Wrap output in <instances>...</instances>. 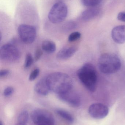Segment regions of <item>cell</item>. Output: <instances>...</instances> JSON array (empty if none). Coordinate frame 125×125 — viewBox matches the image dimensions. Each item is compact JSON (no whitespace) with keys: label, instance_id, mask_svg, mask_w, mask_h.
<instances>
[{"label":"cell","instance_id":"obj_5","mask_svg":"<svg viewBox=\"0 0 125 125\" xmlns=\"http://www.w3.org/2000/svg\"><path fill=\"white\" fill-rule=\"evenodd\" d=\"M31 118L34 125H55L52 114L46 109H37L31 114Z\"/></svg>","mask_w":125,"mask_h":125},{"label":"cell","instance_id":"obj_14","mask_svg":"<svg viewBox=\"0 0 125 125\" xmlns=\"http://www.w3.org/2000/svg\"><path fill=\"white\" fill-rule=\"evenodd\" d=\"M42 50L46 52L52 53L56 50V46L54 42L50 40H45L42 44Z\"/></svg>","mask_w":125,"mask_h":125},{"label":"cell","instance_id":"obj_21","mask_svg":"<svg viewBox=\"0 0 125 125\" xmlns=\"http://www.w3.org/2000/svg\"><path fill=\"white\" fill-rule=\"evenodd\" d=\"M40 73V70L39 68H37L34 69V70L32 71L30 73V75L29 78V81H32L35 80L37 76H39Z\"/></svg>","mask_w":125,"mask_h":125},{"label":"cell","instance_id":"obj_28","mask_svg":"<svg viewBox=\"0 0 125 125\" xmlns=\"http://www.w3.org/2000/svg\"></svg>","mask_w":125,"mask_h":125},{"label":"cell","instance_id":"obj_19","mask_svg":"<svg viewBox=\"0 0 125 125\" xmlns=\"http://www.w3.org/2000/svg\"><path fill=\"white\" fill-rule=\"evenodd\" d=\"M81 36V34L80 32L78 31L73 32L68 37V41L70 42H75L80 39Z\"/></svg>","mask_w":125,"mask_h":125},{"label":"cell","instance_id":"obj_23","mask_svg":"<svg viewBox=\"0 0 125 125\" xmlns=\"http://www.w3.org/2000/svg\"><path fill=\"white\" fill-rule=\"evenodd\" d=\"M43 53V51L40 48H38L36 50L34 56V60L35 62L39 61Z\"/></svg>","mask_w":125,"mask_h":125},{"label":"cell","instance_id":"obj_8","mask_svg":"<svg viewBox=\"0 0 125 125\" xmlns=\"http://www.w3.org/2000/svg\"><path fill=\"white\" fill-rule=\"evenodd\" d=\"M109 109L108 106L101 103H94L90 106L89 113L92 118L95 119H101L108 115Z\"/></svg>","mask_w":125,"mask_h":125},{"label":"cell","instance_id":"obj_26","mask_svg":"<svg viewBox=\"0 0 125 125\" xmlns=\"http://www.w3.org/2000/svg\"><path fill=\"white\" fill-rule=\"evenodd\" d=\"M16 125H26L23 123H21L17 122V123Z\"/></svg>","mask_w":125,"mask_h":125},{"label":"cell","instance_id":"obj_1","mask_svg":"<svg viewBox=\"0 0 125 125\" xmlns=\"http://www.w3.org/2000/svg\"><path fill=\"white\" fill-rule=\"evenodd\" d=\"M46 81L50 90L60 94L72 89L73 82L68 74L61 72H55L48 75Z\"/></svg>","mask_w":125,"mask_h":125},{"label":"cell","instance_id":"obj_9","mask_svg":"<svg viewBox=\"0 0 125 125\" xmlns=\"http://www.w3.org/2000/svg\"><path fill=\"white\" fill-rule=\"evenodd\" d=\"M58 97L62 101L75 107L80 105L81 99L79 95L72 89L62 94L58 95Z\"/></svg>","mask_w":125,"mask_h":125},{"label":"cell","instance_id":"obj_7","mask_svg":"<svg viewBox=\"0 0 125 125\" xmlns=\"http://www.w3.org/2000/svg\"><path fill=\"white\" fill-rule=\"evenodd\" d=\"M18 31L20 38L26 44H31L36 39V30L34 26L22 24L18 27Z\"/></svg>","mask_w":125,"mask_h":125},{"label":"cell","instance_id":"obj_6","mask_svg":"<svg viewBox=\"0 0 125 125\" xmlns=\"http://www.w3.org/2000/svg\"><path fill=\"white\" fill-rule=\"evenodd\" d=\"M20 52L18 48L13 45L6 44L0 49V58L3 61L14 62L19 59Z\"/></svg>","mask_w":125,"mask_h":125},{"label":"cell","instance_id":"obj_4","mask_svg":"<svg viewBox=\"0 0 125 125\" xmlns=\"http://www.w3.org/2000/svg\"><path fill=\"white\" fill-rule=\"evenodd\" d=\"M68 14L67 5L61 1L54 4L49 11L48 18L52 23L57 24L64 21Z\"/></svg>","mask_w":125,"mask_h":125},{"label":"cell","instance_id":"obj_17","mask_svg":"<svg viewBox=\"0 0 125 125\" xmlns=\"http://www.w3.org/2000/svg\"><path fill=\"white\" fill-rule=\"evenodd\" d=\"M102 0H81L84 6L89 7H93L99 5Z\"/></svg>","mask_w":125,"mask_h":125},{"label":"cell","instance_id":"obj_3","mask_svg":"<svg viewBox=\"0 0 125 125\" xmlns=\"http://www.w3.org/2000/svg\"><path fill=\"white\" fill-rule=\"evenodd\" d=\"M98 66L100 71L105 74L115 73L119 70L121 67L120 59L113 53H105L98 60Z\"/></svg>","mask_w":125,"mask_h":125},{"label":"cell","instance_id":"obj_10","mask_svg":"<svg viewBox=\"0 0 125 125\" xmlns=\"http://www.w3.org/2000/svg\"><path fill=\"white\" fill-rule=\"evenodd\" d=\"M113 40L118 44L125 42V25H119L114 27L112 31Z\"/></svg>","mask_w":125,"mask_h":125},{"label":"cell","instance_id":"obj_25","mask_svg":"<svg viewBox=\"0 0 125 125\" xmlns=\"http://www.w3.org/2000/svg\"><path fill=\"white\" fill-rule=\"evenodd\" d=\"M10 73L9 71L7 70H2L0 71V76L4 77L8 75Z\"/></svg>","mask_w":125,"mask_h":125},{"label":"cell","instance_id":"obj_13","mask_svg":"<svg viewBox=\"0 0 125 125\" xmlns=\"http://www.w3.org/2000/svg\"><path fill=\"white\" fill-rule=\"evenodd\" d=\"M100 10L97 8H91L84 11L81 15L83 20L89 21L97 17L100 14Z\"/></svg>","mask_w":125,"mask_h":125},{"label":"cell","instance_id":"obj_20","mask_svg":"<svg viewBox=\"0 0 125 125\" xmlns=\"http://www.w3.org/2000/svg\"><path fill=\"white\" fill-rule=\"evenodd\" d=\"M76 25L73 21H69L63 26V29L65 31H69L74 29L76 27Z\"/></svg>","mask_w":125,"mask_h":125},{"label":"cell","instance_id":"obj_18","mask_svg":"<svg viewBox=\"0 0 125 125\" xmlns=\"http://www.w3.org/2000/svg\"><path fill=\"white\" fill-rule=\"evenodd\" d=\"M33 61H34V60H33V57L31 53H27V55L26 56L25 59V64H24V67L25 68H27L30 67L33 64Z\"/></svg>","mask_w":125,"mask_h":125},{"label":"cell","instance_id":"obj_2","mask_svg":"<svg viewBox=\"0 0 125 125\" xmlns=\"http://www.w3.org/2000/svg\"><path fill=\"white\" fill-rule=\"evenodd\" d=\"M78 76L81 83L90 91L94 92L97 89V75L94 66L91 63L84 65L78 71Z\"/></svg>","mask_w":125,"mask_h":125},{"label":"cell","instance_id":"obj_15","mask_svg":"<svg viewBox=\"0 0 125 125\" xmlns=\"http://www.w3.org/2000/svg\"><path fill=\"white\" fill-rule=\"evenodd\" d=\"M57 114L61 117L70 123L74 122V118L69 112L61 109H58L56 111Z\"/></svg>","mask_w":125,"mask_h":125},{"label":"cell","instance_id":"obj_22","mask_svg":"<svg viewBox=\"0 0 125 125\" xmlns=\"http://www.w3.org/2000/svg\"><path fill=\"white\" fill-rule=\"evenodd\" d=\"M14 92V89L12 87H7L4 90L3 95L5 97H9Z\"/></svg>","mask_w":125,"mask_h":125},{"label":"cell","instance_id":"obj_16","mask_svg":"<svg viewBox=\"0 0 125 125\" xmlns=\"http://www.w3.org/2000/svg\"><path fill=\"white\" fill-rule=\"evenodd\" d=\"M29 118V114L26 110L21 112L18 117V122L27 124Z\"/></svg>","mask_w":125,"mask_h":125},{"label":"cell","instance_id":"obj_24","mask_svg":"<svg viewBox=\"0 0 125 125\" xmlns=\"http://www.w3.org/2000/svg\"><path fill=\"white\" fill-rule=\"evenodd\" d=\"M117 19L119 20L125 22V12H121L117 15Z\"/></svg>","mask_w":125,"mask_h":125},{"label":"cell","instance_id":"obj_12","mask_svg":"<svg viewBox=\"0 0 125 125\" xmlns=\"http://www.w3.org/2000/svg\"><path fill=\"white\" fill-rule=\"evenodd\" d=\"M77 49L75 47H67L61 49L57 55V58L61 60H65L71 58L76 52Z\"/></svg>","mask_w":125,"mask_h":125},{"label":"cell","instance_id":"obj_11","mask_svg":"<svg viewBox=\"0 0 125 125\" xmlns=\"http://www.w3.org/2000/svg\"><path fill=\"white\" fill-rule=\"evenodd\" d=\"M34 90L37 94L40 95L45 96L48 94L50 90L47 84L46 78L42 79L37 83Z\"/></svg>","mask_w":125,"mask_h":125},{"label":"cell","instance_id":"obj_27","mask_svg":"<svg viewBox=\"0 0 125 125\" xmlns=\"http://www.w3.org/2000/svg\"><path fill=\"white\" fill-rule=\"evenodd\" d=\"M0 125H3V123L1 121H0Z\"/></svg>","mask_w":125,"mask_h":125}]
</instances>
